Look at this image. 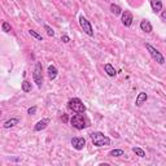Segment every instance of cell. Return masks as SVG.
<instances>
[{"instance_id": "10", "label": "cell", "mask_w": 166, "mask_h": 166, "mask_svg": "<svg viewBox=\"0 0 166 166\" xmlns=\"http://www.w3.org/2000/svg\"><path fill=\"white\" fill-rule=\"evenodd\" d=\"M48 125H49V118H43L37 122V125L34 126V131H42V130L47 128Z\"/></svg>"}, {"instance_id": "8", "label": "cell", "mask_w": 166, "mask_h": 166, "mask_svg": "<svg viewBox=\"0 0 166 166\" xmlns=\"http://www.w3.org/2000/svg\"><path fill=\"white\" fill-rule=\"evenodd\" d=\"M122 23H123L125 28H130L133 25V21H134V17H133V13L130 11H125L122 12Z\"/></svg>"}, {"instance_id": "4", "label": "cell", "mask_w": 166, "mask_h": 166, "mask_svg": "<svg viewBox=\"0 0 166 166\" xmlns=\"http://www.w3.org/2000/svg\"><path fill=\"white\" fill-rule=\"evenodd\" d=\"M145 48H147L148 52H149L151 57L156 61V63H158L160 65H163V64H165V57H163V55L161 53L158 49H156L153 46L149 44V43H147V44H145Z\"/></svg>"}, {"instance_id": "5", "label": "cell", "mask_w": 166, "mask_h": 166, "mask_svg": "<svg viewBox=\"0 0 166 166\" xmlns=\"http://www.w3.org/2000/svg\"><path fill=\"white\" fill-rule=\"evenodd\" d=\"M78 21H79V26H81V29L83 30V33L87 34L88 37H93V28H92L91 22L87 20L84 16H79Z\"/></svg>"}, {"instance_id": "7", "label": "cell", "mask_w": 166, "mask_h": 166, "mask_svg": "<svg viewBox=\"0 0 166 166\" xmlns=\"http://www.w3.org/2000/svg\"><path fill=\"white\" fill-rule=\"evenodd\" d=\"M70 143H72V145H73V148L75 151H82L86 147V139L82 138V136H75V138L72 139Z\"/></svg>"}, {"instance_id": "11", "label": "cell", "mask_w": 166, "mask_h": 166, "mask_svg": "<svg viewBox=\"0 0 166 166\" xmlns=\"http://www.w3.org/2000/svg\"><path fill=\"white\" fill-rule=\"evenodd\" d=\"M47 74H48V78L51 81H55L56 79V77L58 74V70H57V68L55 65H49L48 69H47Z\"/></svg>"}, {"instance_id": "14", "label": "cell", "mask_w": 166, "mask_h": 166, "mask_svg": "<svg viewBox=\"0 0 166 166\" xmlns=\"http://www.w3.org/2000/svg\"><path fill=\"white\" fill-rule=\"evenodd\" d=\"M104 70H105V73L109 75V77H116L117 75V70L114 68H113L112 64H105L104 65Z\"/></svg>"}, {"instance_id": "18", "label": "cell", "mask_w": 166, "mask_h": 166, "mask_svg": "<svg viewBox=\"0 0 166 166\" xmlns=\"http://www.w3.org/2000/svg\"><path fill=\"white\" fill-rule=\"evenodd\" d=\"M21 87H22V91L23 92H30L31 91V83L29 81H26V79L21 83Z\"/></svg>"}, {"instance_id": "21", "label": "cell", "mask_w": 166, "mask_h": 166, "mask_svg": "<svg viewBox=\"0 0 166 166\" xmlns=\"http://www.w3.org/2000/svg\"><path fill=\"white\" fill-rule=\"evenodd\" d=\"M29 34H30V35H31L33 38H35L37 40H40V42L43 40V37L40 35V34H38L35 30H29Z\"/></svg>"}, {"instance_id": "25", "label": "cell", "mask_w": 166, "mask_h": 166, "mask_svg": "<svg viewBox=\"0 0 166 166\" xmlns=\"http://www.w3.org/2000/svg\"><path fill=\"white\" fill-rule=\"evenodd\" d=\"M165 18H166V12H165V11H162V14H161V20H162V21H165Z\"/></svg>"}, {"instance_id": "23", "label": "cell", "mask_w": 166, "mask_h": 166, "mask_svg": "<svg viewBox=\"0 0 166 166\" xmlns=\"http://www.w3.org/2000/svg\"><path fill=\"white\" fill-rule=\"evenodd\" d=\"M35 113H37V107H31V108L28 109V114L29 116H34Z\"/></svg>"}, {"instance_id": "13", "label": "cell", "mask_w": 166, "mask_h": 166, "mask_svg": "<svg viewBox=\"0 0 166 166\" xmlns=\"http://www.w3.org/2000/svg\"><path fill=\"white\" fill-rule=\"evenodd\" d=\"M151 7L154 13H160L162 11V2L161 0H151Z\"/></svg>"}, {"instance_id": "12", "label": "cell", "mask_w": 166, "mask_h": 166, "mask_svg": "<svg viewBox=\"0 0 166 166\" xmlns=\"http://www.w3.org/2000/svg\"><path fill=\"white\" fill-rule=\"evenodd\" d=\"M140 30L144 31V33H147V34L152 33V30H153L152 23H151L149 21H148V20H143V21L140 22Z\"/></svg>"}, {"instance_id": "24", "label": "cell", "mask_w": 166, "mask_h": 166, "mask_svg": "<svg viewBox=\"0 0 166 166\" xmlns=\"http://www.w3.org/2000/svg\"><path fill=\"white\" fill-rule=\"evenodd\" d=\"M61 40H63L64 43H69V42H70V38H69L68 35H63V37H61Z\"/></svg>"}, {"instance_id": "9", "label": "cell", "mask_w": 166, "mask_h": 166, "mask_svg": "<svg viewBox=\"0 0 166 166\" xmlns=\"http://www.w3.org/2000/svg\"><path fill=\"white\" fill-rule=\"evenodd\" d=\"M148 100V93L142 91V92H139L138 96H136V99H135V107L138 108H140L143 104H145V101Z\"/></svg>"}, {"instance_id": "15", "label": "cell", "mask_w": 166, "mask_h": 166, "mask_svg": "<svg viewBox=\"0 0 166 166\" xmlns=\"http://www.w3.org/2000/svg\"><path fill=\"white\" fill-rule=\"evenodd\" d=\"M18 122H20L18 118H11V119H8V121L4 122L3 127H4V128H12V127H14L17 123H18Z\"/></svg>"}, {"instance_id": "19", "label": "cell", "mask_w": 166, "mask_h": 166, "mask_svg": "<svg viewBox=\"0 0 166 166\" xmlns=\"http://www.w3.org/2000/svg\"><path fill=\"white\" fill-rule=\"evenodd\" d=\"M109 156L112 157H121V156H125V151L123 149H113L109 152Z\"/></svg>"}, {"instance_id": "17", "label": "cell", "mask_w": 166, "mask_h": 166, "mask_svg": "<svg viewBox=\"0 0 166 166\" xmlns=\"http://www.w3.org/2000/svg\"><path fill=\"white\" fill-rule=\"evenodd\" d=\"M133 152H134L136 156L142 157V158H144V157L147 156V154H145V151L142 149V148H139V147H134V148H133Z\"/></svg>"}, {"instance_id": "20", "label": "cell", "mask_w": 166, "mask_h": 166, "mask_svg": "<svg viewBox=\"0 0 166 166\" xmlns=\"http://www.w3.org/2000/svg\"><path fill=\"white\" fill-rule=\"evenodd\" d=\"M2 30H3L4 33H11V30H12L11 23H9V22H7V21H4V22L2 23Z\"/></svg>"}, {"instance_id": "3", "label": "cell", "mask_w": 166, "mask_h": 166, "mask_svg": "<svg viewBox=\"0 0 166 166\" xmlns=\"http://www.w3.org/2000/svg\"><path fill=\"white\" fill-rule=\"evenodd\" d=\"M33 79H34V83L37 84L38 88H42V86H43V66H42V63H39V61L35 64V68H34Z\"/></svg>"}, {"instance_id": "2", "label": "cell", "mask_w": 166, "mask_h": 166, "mask_svg": "<svg viewBox=\"0 0 166 166\" xmlns=\"http://www.w3.org/2000/svg\"><path fill=\"white\" fill-rule=\"evenodd\" d=\"M68 108L74 113H78V114H83V113L86 112V105L83 104V101L81 99H78V98H73V99L69 100Z\"/></svg>"}, {"instance_id": "22", "label": "cell", "mask_w": 166, "mask_h": 166, "mask_svg": "<svg viewBox=\"0 0 166 166\" xmlns=\"http://www.w3.org/2000/svg\"><path fill=\"white\" fill-rule=\"evenodd\" d=\"M44 30L47 31V34H48V37H55V31H53V29L51 28L49 25H44Z\"/></svg>"}, {"instance_id": "26", "label": "cell", "mask_w": 166, "mask_h": 166, "mask_svg": "<svg viewBox=\"0 0 166 166\" xmlns=\"http://www.w3.org/2000/svg\"><path fill=\"white\" fill-rule=\"evenodd\" d=\"M105 2H108V0H105Z\"/></svg>"}, {"instance_id": "16", "label": "cell", "mask_w": 166, "mask_h": 166, "mask_svg": "<svg viewBox=\"0 0 166 166\" xmlns=\"http://www.w3.org/2000/svg\"><path fill=\"white\" fill-rule=\"evenodd\" d=\"M110 12L114 16H119L122 13V9H121V7L117 5V4H110Z\"/></svg>"}, {"instance_id": "6", "label": "cell", "mask_w": 166, "mask_h": 166, "mask_svg": "<svg viewBox=\"0 0 166 166\" xmlns=\"http://www.w3.org/2000/svg\"><path fill=\"white\" fill-rule=\"evenodd\" d=\"M70 125L75 128V130H83L87 125H86V119L82 114H74L72 118H70Z\"/></svg>"}, {"instance_id": "1", "label": "cell", "mask_w": 166, "mask_h": 166, "mask_svg": "<svg viewBox=\"0 0 166 166\" xmlns=\"http://www.w3.org/2000/svg\"><path fill=\"white\" fill-rule=\"evenodd\" d=\"M90 138H91L92 144L98 148L110 145V138L107 136L104 133H100V131H93V133H91Z\"/></svg>"}]
</instances>
